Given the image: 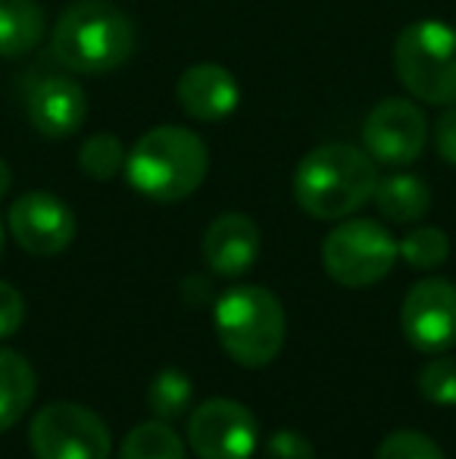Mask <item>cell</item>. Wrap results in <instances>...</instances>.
Instances as JSON below:
<instances>
[{
	"label": "cell",
	"instance_id": "cell-1",
	"mask_svg": "<svg viewBox=\"0 0 456 459\" xmlns=\"http://www.w3.org/2000/svg\"><path fill=\"white\" fill-rule=\"evenodd\" d=\"M375 160L353 144H319L297 163L294 200L313 219H347L375 194Z\"/></svg>",
	"mask_w": 456,
	"mask_h": 459
},
{
	"label": "cell",
	"instance_id": "cell-2",
	"mask_svg": "<svg viewBox=\"0 0 456 459\" xmlns=\"http://www.w3.org/2000/svg\"><path fill=\"white\" fill-rule=\"evenodd\" d=\"M210 169L207 144L182 126H157L141 134L125 157V178L141 197L157 204L185 200L203 185Z\"/></svg>",
	"mask_w": 456,
	"mask_h": 459
},
{
	"label": "cell",
	"instance_id": "cell-3",
	"mask_svg": "<svg viewBox=\"0 0 456 459\" xmlns=\"http://www.w3.org/2000/svg\"><path fill=\"white\" fill-rule=\"evenodd\" d=\"M50 50L69 73H113L132 60L134 22L107 0H75L56 19Z\"/></svg>",
	"mask_w": 456,
	"mask_h": 459
},
{
	"label": "cell",
	"instance_id": "cell-4",
	"mask_svg": "<svg viewBox=\"0 0 456 459\" xmlns=\"http://www.w3.org/2000/svg\"><path fill=\"white\" fill-rule=\"evenodd\" d=\"M285 307L262 284H237L216 300L222 351L244 368H266L285 347Z\"/></svg>",
	"mask_w": 456,
	"mask_h": 459
},
{
	"label": "cell",
	"instance_id": "cell-5",
	"mask_svg": "<svg viewBox=\"0 0 456 459\" xmlns=\"http://www.w3.org/2000/svg\"><path fill=\"white\" fill-rule=\"evenodd\" d=\"M394 73L409 97L432 107L456 103V29L422 19L397 35Z\"/></svg>",
	"mask_w": 456,
	"mask_h": 459
},
{
	"label": "cell",
	"instance_id": "cell-6",
	"mask_svg": "<svg viewBox=\"0 0 456 459\" xmlns=\"http://www.w3.org/2000/svg\"><path fill=\"white\" fill-rule=\"evenodd\" d=\"M397 241L375 219H347L323 241V266L344 288L378 284L397 263Z\"/></svg>",
	"mask_w": 456,
	"mask_h": 459
},
{
	"label": "cell",
	"instance_id": "cell-7",
	"mask_svg": "<svg viewBox=\"0 0 456 459\" xmlns=\"http://www.w3.org/2000/svg\"><path fill=\"white\" fill-rule=\"evenodd\" d=\"M35 459H110L113 437L94 410L69 400L47 403L29 425Z\"/></svg>",
	"mask_w": 456,
	"mask_h": 459
},
{
	"label": "cell",
	"instance_id": "cell-8",
	"mask_svg": "<svg viewBox=\"0 0 456 459\" xmlns=\"http://www.w3.org/2000/svg\"><path fill=\"white\" fill-rule=\"evenodd\" d=\"M256 441L260 425L241 400H203L188 416V444L197 459H250Z\"/></svg>",
	"mask_w": 456,
	"mask_h": 459
},
{
	"label": "cell",
	"instance_id": "cell-9",
	"mask_svg": "<svg viewBox=\"0 0 456 459\" xmlns=\"http://www.w3.org/2000/svg\"><path fill=\"white\" fill-rule=\"evenodd\" d=\"M363 144L375 163L384 166H409L422 157L428 144L426 113L413 100L388 97L382 100L363 126Z\"/></svg>",
	"mask_w": 456,
	"mask_h": 459
},
{
	"label": "cell",
	"instance_id": "cell-10",
	"mask_svg": "<svg viewBox=\"0 0 456 459\" xmlns=\"http://www.w3.org/2000/svg\"><path fill=\"white\" fill-rule=\"evenodd\" d=\"M403 338L419 353H444L456 344V284L447 278H422L400 307Z\"/></svg>",
	"mask_w": 456,
	"mask_h": 459
},
{
	"label": "cell",
	"instance_id": "cell-11",
	"mask_svg": "<svg viewBox=\"0 0 456 459\" xmlns=\"http://www.w3.org/2000/svg\"><path fill=\"white\" fill-rule=\"evenodd\" d=\"M6 229L16 238V244L31 256H56L75 241V212L63 204L56 194L29 191L10 204Z\"/></svg>",
	"mask_w": 456,
	"mask_h": 459
},
{
	"label": "cell",
	"instance_id": "cell-12",
	"mask_svg": "<svg viewBox=\"0 0 456 459\" xmlns=\"http://www.w3.org/2000/svg\"><path fill=\"white\" fill-rule=\"evenodd\" d=\"M25 113L35 132L44 138H73L88 119V94L69 75H47L31 88Z\"/></svg>",
	"mask_w": 456,
	"mask_h": 459
},
{
	"label": "cell",
	"instance_id": "cell-13",
	"mask_svg": "<svg viewBox=\"0 0 456 459\" xmlns=\"http://www.w3.org/2000/svg\"><path fill=\"white\" fill-rule=\"evenodd\" d=\"M201 254L210 273L237 278L247 273L260 256V229L244 212H222L203 231Z\"/></svg>",
	"mask_w": 456,
	"mask_h": 459
},
{
	"label": "cell",
	"instance_id": "cell-14",
	"mask_svg": "<svg viewBox=\"0 0 456 459\" xmlns=\"http://www.w3.org/2000/svg\"><path fill=\"white\" fill-rule=\"evenodd\" d=\"M176 97L191 119L219 122L237 109V103H241V88H237L235 75H231L226 66L197 63V66L182 73V79H178V85H176Z\"/></svg>",
	"mask_w": 456,
	"mask_h": 459
},
{
	"label": "cell",
	"instance_id": "cell-15",
	"mask_svg": "<svg viewBox=\"0 0 456 459\" xmlns=\"http://www.w3.org/2000/svg\"><path fill=\"white\" fill-rule=\"evenodd\" d=\"M372 204L378 206L388 222L394 225H413L432 206V191L413 172H394V176L378 178L375 194H372Z\"/></svg>",
	"mask_w": 456,
	"mask_h": 459
},
{
	"label": "cell",
	"instance_id": "cell-16",
	"mask_svg": "<svg viewBox=\"0 0 456 459\" xmlns=\"http://www.w3.org/2000/svg\"><path fill=\"white\" fill-rule=\"evenodd\" d=\"M38 394V375L22 353L0 347V435L29 412Z\"/></svg>",
	"mask_w": 456,
	"mask_h": 459
},
{
	"label": "cell",
	"instance_id": "cell-17",
	"mask_svg": "<svg viewBox=\"0 0 456 459\" xmlns=\"http://www.w3.org/2000/svg\"><path fill=\"white\" fill-rule=\"evenodd\" d=\"M47 29L38 0H0V56L16 60L38 48Z\"/></svg>",
	"mask_w": 456,
	"mask_h": 459
},
{
	"label": "cell",
	"instance_id": "cell-18",
	"mask_svg": "<svg viewBox=\"0 0 456 459\" xmlns=\"http://www.w3.org/2000/svg\"><path fill=\"white\" fill-rule=\"evenodd\" d=\"M119 459H185V441L172 431L169 422L134 425L119 447Z\"/></svg>",
	"mask_w": 456,
	"mask_h": 459
},
{
	"label": "cell",
	"instance_id": "cell-19",
	"mask_svg": "<svg viewBox=\"0 0 456 459\" xmlns=\"http://www.w3.org/2000/svg\"><path fill=\"white\" fill-rule=\"evenodd\" d=\"M191 397H194V385L178 368H163L147 387V406L159 422H176V419L188 416Z\"/></svg>",
	"mask_w": 456,
	"mask_h": 459
},
{
	"label": "cell",
	"instance_id": "cell-20",
	"mask_svg": "<svg viewBox=\"0 0 456 459\" xmlns=\"http://www.w3.org/2000/svg\"><path fill=\"white\" fill-rule=\"evenodd\" d=\"M125 157H128L125 144H122L116 134L100 132V134H91V138L82 144L79 166L94 182H110L119 172H125Z\"/></svg>",
	"mask_w": 456,
	"mask_h": 459
},
{
	"label": "cell",
	"instance_id": "cell-21",
	"mask_svg": "<svg viewBox=\"0 0 456 459\" xmlns=\"http://www.w3.org/2000/svg\"><path fill=\"white\" fill-rule=\"evenodd\" d=\"M397 254L409 263L413 269H438L451 256V238L434 225H419V229L407 231L403 241H397Z\"/></svg>",
	"mask_w": 456,
	"mask_h": 459
},
{
	"label": "cell",
	"instance_id": "cell-22",
	"mask_svg": "<svg viewBox=\"0 0 456 459\" xmlns=\"http://www.w3.org/2000/svg\"><path fill=\"white\" fill-rule=\"evenodd\" d=\"M375 459H444V450L428 435L413 429L391 431L375 450Z\"/></svg>",
	"mask_w": 456,
	"mask_h": 459
},
{
	"label": "cell",
	"instance_id": "cell-23",
	"mask_svg": "<svg viewBox=\"0 0 456 459\" xmlns=\"http://www.w3.org/2000/svg\"><path fill=\"white\" fill-rule=\"evenodd\" d=\"M419 391L438 406H456V357H441L422 368Z\"/></svg>",
	"mask_w": 456,
	"mask_h": 459
},
{
	"label": "cell",
	"instance_id": "cell-24",
	"mask_svg": "<svg viewBox=\"0 0 456 459\" xmlns=\"http://www.w3.org/2000/svg\"><path fill=\"white\" fill-rule=\"evenodd\" d=\"M266 459H316V450L306 435L294 429H281L266 441Z\"/></svg>",
	"mask_w": 456,
	"mask_h": 459
},
{
	"label": "cell",
	"instance_id": "cell-25",
	"mask_svg": "<svg viewBox=\"0 0 456 459\" xmlns=\"http://www.w3.org/2000/svg\"><path fill=\"white\" fill-rule=\"evenodd\" d=\"M25 322V300L10 281L0 278V341L16 334Z\"/></svg>",
	"mask_w": 456,
	"mask_h": 459
},
{
	"label": "cell",
	"instance_id": "cell-26",
	"mask_svg": "<svg viewBox=\"0 0 456 459\" xmlns=\"http://www.w3.org/2000/svg\"><path fill=\"white\" fill-rule=\"evenodd\" d=\"M434 147H438L441 160L456 166V103L441 113V119L434 122Z\"/></svg>",
	"mask_w": 456,
	"mask_h": 459
},
{
	"label": "cell",
	"instance_id": "cell-27",
	"mask_svg": "<svg viewBox=\"0 0 456 459\" xmlns=\"http://www.w3.org/2000/svg\"><path fill=\"white\" fill-rule=\"evenodd\" d=\"M13 185V172H10V163H6L4 157H0V197H4L6 191H10Z\"/></svg>",
	"mask_w": 456,
	"mask_h": 459
},
{
	"label": "cell",
	"instance_id": "cell-28",
	"mask_svg": "<svg viewBox=\"0 0 456 459\" xmlns=\"http://www.w3.org/2000/svg\"><path fill=\"white\" fill-rule=\"evenodd\" d=\"M4 244H6L4 241V222H0V256H4Z\"/></svg>",
	"mask_w": 456,
	"mask_h": 459
}]
</instances>
